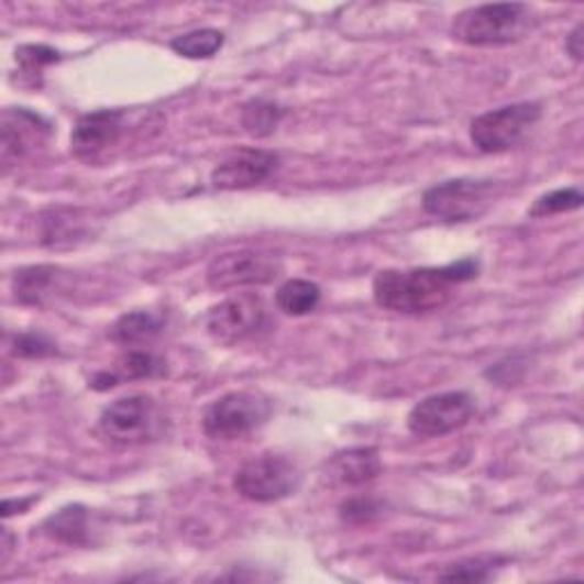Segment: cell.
Instances as JSON below:
<instances>
[{"label": "cell", "instance_id": "7402d4cb", "mask_svg": "<svg viewBox=\"0 0 584 584\" xmlns=\"http://www.w3.org/2000/svg\"><path fill=\"white\" fill-rule=\"evenodd\" d=\"M74 210H51L48 218H44L42 240L48 247H59L67 242L71 244L76 238L82 235V222L76 218Z\"/></svg>", "mask_w": 584, "mask_h": 584}, {"label": "cell", "instance_id": "7c38bea8", "mask_svg": "<svg viewBox=\"0 0 584 584\" xmlns=\"http://www.w3.org/2000/svg\"><path fill=\"white\" fill-rule=\"evenodd\" d=\"M279 167V156L265 148H238L210 174L214 190H250L261 186Z\"/></svg>", "mask_w": 584, "mask_h": 584}, {"label": "cell", "instance_id": "44dd1931", "mask_svg": "<svg viewBox=\"0 0 584 584\" xmlns=\"http://www.w3.org/2000/svg\"><path fill=\"white\" fill-rule=\"evenodd\" d=\"M169 46L174 53H178L183 57L206 59V57H212L224 46V35L214 27H201V30H192V33H186L180 37H174Z\"/></svg>", "mask_w": 584, "mask_h": 584}, {"label": "cell", "instance_id": "3957f363", "mask_svg": "<svg viewBox=\"0 0 584 584\" xmlns=\"http://www.w3.org/2000/svg\"><path fill=\"white\" fill-rule=\"evenodd\" d=\"M165 411L148 395H129L114 399L99 418L101 437L117 448H135L158 441L165 432Z\"/></svg>", "mask_w": 584, "mask_h": 584}, {"label": "cell", "instance_id": "ba28073f", "mask_svg": "<svg viewBox=\"0 0 584 584\" xmlns=\"http://www.w3.org/2000/svg\"><path fill=\"white\" fill-rule=\"evenodd\" d=\"M284 272L282 261L256 250H238L214 256L206 269V282L212 290H235L247 286H267Z\"/></svg>", "mask_w": 584, "mask_h": 584}, {"label": "cell", "instance_id": "cb8c5ba5", "mask_svg": "<svg viewBox=\"0 0 584 584\" xmlns=\"http://www.w3.org/2000/svg\"><path fill=\"white\" fill-rule=\"evenodd\" d=\"M584 197L577 188H562V190H552L535 201L530 208L532 218H550V214H562L582 208Z\"/></svg>", "mask_w": 584, "mask_h": 584}, {"label": "cell", "instance_id": "8fae6325", "mask_svg": "<svg viewBox=\"0 0 584 584\" xmlns=\"http://www.w3.org/2000/svg\"><path fill=\"white\" fill-rule=\"evenodd\" d=\"M51 137L48 121L27 108H8L0 124V161L10 169L30 158Z\"/></svg>", "mask_w": 584, "mask_h": 584}, {"label": "cell", "instance_id": "4316f807", "mask_svg": "<svg viewBox=\"0 0 584 584\" xmlns=\"http://www.w3.org/2000/svg\"><path fill=\"white\" fill-rule=\"evenodd\" d=\"M382 507L373 498H350L341 505V518L348 526H367L379 516Z\"/></svg>", "mask_w": 584, "mask_h": 584}, {"label": "cell", "instance_id": "8992f818", "mask_svg": "<svg viewBox=\"0 0 584 584\" xmlns=\"http://www.w3.org/2000/svg\"><path fill=\"white\" fill-rule=\"evenodd\" d=\"M299 486L301 471L288 456L282 454H263L250 459L233 477V488L238 494L244 500L261 505L282 503L295 496Z\"/></svg>", "mask_w": 584, "mask_h": 584}, {"label": "cell", "instance_id": "277c9868", "mask_svg": "<svg viewBox=\"0 0 584 584\" xmlns=\"http://www.w3.org/2000/svg\"><path fill=\"white\" fill-rule=\"evenodd\" d=\"M272 416V403L261 393L235 390L208 405L203 414V432L212 441H238L256 432Z\"/></svg>", "mask_w": 584, "mask_h": 584}, {"label": "cell", "instance_id": "9a60e30c", "mask_svg": "<svg viewBox=\"0 0 584 584\" xmlns=\"http://www.w3.org/2000/svg\"><path fill=\"white\" fill-rule=\"evenodd\" d=\"M163 331V320L151 311L124 313L110 327V341L121 348H142L156 341Z\"/></svg>", "mask_w": 584, "mask_h": 584}, {"label": "cell", "instance_id": "9c48e42d", "mask_svg": "<svg viewBox=\"0 0 584 584\" xmlns=\"http://www.w3.org/2000/svg\"><path fill=\"white\" fill-rule=\"evenodd\" d=\"M267 327V309L258 295L242 293L220 304L206 313V331L222 345H238L258 335Z\"/></svg>", "mask_w": 584, "mask_h": 584}, {"label": "cell", "instance_id": "f1b7e54d", "mask_svg": "<svg viewBox=\"0 0 584 584\" xmlns=\"http://www.w3.org/2000/svg\"><path fill=\"white\" fill-rule=\"evenodd\" d=\"M33 503H35V498H27V500H5L3 503V516L10 518L12 516V509H16L19 514H23Z\"/></svg>", "mask_w": 584, "mask_h": 584}, {"label": "cell", "instance_id": "e0dca14e", "mask_svg": "<svg viewBox=\"0 0 584 584\" xmlns=\"http://www.w3.org/2000/svg\"><path fill=\"white\" fill-rule=\"evenodd\" d=\"M55 276H57V269L53 265H33V267L19 269L12 282L16 301L27 304V306H42L55 284Z\"/></svg>", "mask_w": 584, "mask_h": 584}, {"label": "cell", "instance_id": "603a6c76", "mask_svg": "<svg viewBox=\"0 0 584 584\" xmlns=\"http://www.w3.org/2000/svg\"><path fill=\"white\" fill-rule=\"evenodd\" d=\"M505 564L500 558H471L448 566L439 577L445 582H486Z\"/></svg>", "mask_w": 584, "mask_h": 584}, {"label": "cell", "instance_id": "4fadbf2b", "mask_svg": "<svg viewBox=\"0 0 584 584\" xmlns=\"http://www.w3.org/2000/svg\"><path fill=\"white\" fill-rule=\"evenodd\" d=\"M124 110H97L82 114L71 133V153L80 161H97L124 133Z\"/></svg>", "mask_w": 584, "mask_h": 584}, {"label": "cell", "instance_id": "ffe728a7", "mask_svg": "<svg viewBox=\"0 0 584 584\" xmlns=\"http://www.w3.org/2000/svg\"><path fill=\"white\" fill-rule=\"evenodd\" d=\"M284 119L282 106L267 99H254L242 108V129L254 137H267L279 129Z\"/></svg>", "mask_w": 584, "mask_h": 584}, {"label": "cell", "instance_id": "5b68a950", "mask_svg": "<svg viewBox=\"0 0 584 584\" xmlns=\"http://www.w3.org/2000/svg\"><path fill=\"white\" fill-rule=\"evenodd\" d=\"M498 192V183L488 178H452L432 186L422 195L425 212L441 222H473L488 210Z\"/></svg>", "mask_w": 584, "mask_h": 584}, {"label": "cell", "instance_id": "2e32d148", "mask_svg": "<svg viewBox=\"0 0 584 584\" xmlns=\"http://www.w3.org/2000/svg\"><path fill=\"white\" fill-rule=\"evenodd\" d=\"M44 535L53 541L67 546H87L89 543V514L82 505H67L53 516H48L42 526Z\"/></svg>", "mask_w": 584, "mask_h": 584}, {"label": "cell", "instance_id": "d4e9b609", "mask_svg": "<svg viewBox=\"0 0 584 584\" xmlns=\"http://www.w3.org/2000/svg\"><path fill=\"white\" fill-rule=\"evenodd\" d=\"M59 63V53L48 46H37V44H27L16 48V65L25 76H40L48 65Z\"/></svg>", "mask_w": 584, "mask_h": 584}, {"label": "cell", "instance_id": "5bb4252c", "mask_svg": "<svg viewBox=\"0 0 584 584\" xmlns=\"http://www.w3.org/2000/svg\"><path fill=\"white\" fill-rule=\"evenodd\" d=\"M382 473V459L375 448H350L331 456L329 477L343 486H361Z\"/></svg>", "mask_w": 584, "mask_h": 584}, {"label": "cell", "instance_id": "83f0119b", "mask_svg": "<svg viewBox=\"0 0 584 584\" xmlns=\"http://www.w3.org/2000/svg\"><path fill=\"white\" fill-rule=\"evenodd\" d=\"M566 53L573 57V63H582V53H584V23H577L571 35L566 37Z\"/></svg>", "mask_w": 584, "mask_h": 584}, {"label": "cell", "instance_id": "7a4b0ae2", "mask_svg": "<svg viewBox=\"0 0 584 584\" xmlns=\"http://www.w3.org/2000/svg\"><path fill=\"white\" fill-rule=\"evenodd\" d=\"M539 19L522 3H491L454 16L450 35L466 46H507L526 40Z\"/></svg>", "mask_w": 584, "mask_h": 584}, {"label": "cell", "instance_id": "d6986e66", "mask_svg": "<svg viewBox=\"0 0 584 584\" xmlns=\"http://www.w3.org/2000/svg\"><path fill=\"white\" fill-rule=\"evenodd\" d=\"M165 373H167V367L161 356L144 352V350H131L114 363L110 375L119 386L121 382L156 379V377H163Z\"/></svg>", "mask_w": 584, "mask_h": 584}, {"label": "cell", "instance_id": "30bf717a", "mask_svg": "<svg viewBox=\"0 0 584 584\" xmlns=\"http://www.w3.org/2000/svg\"><path fill=\"white\" fill-rule=\"evenodd\" d=\"M475 399L464 390L429 395L409 411V432L422 439H437L456 432L475 416Z\"/></svg>", "mask_w": 584, "mask_h": 584}, {"label": "cell", "instance_id": "6da1fadb", "mask_svg": "<svg viewBox=\"0 0 584 584\" xmlns=\"http://www.w3.org/2000/svg\"><path fill=\"white\" fill-rule=\"evenodd\" d=\"M480 263L464 258L445 267L418 269H382L373 282V297L386 311L395 313H429L445 306L454 288L473 282Z\"/></svg>", "mask_w": 584, "mask_h": 584}, {"label": "cell", "instance_id": "52a82bcc", "mask_svg": "<svg viewBox=\"0 0 584 584\" xmlns=\"http://www.w3.org/2000/svg\"><path fill=\"white\" fill-rule=\"evenodd\" d=\"M541 114L543 110L535 101L488 110L471 121V140L482 153H505L528 137Z\"/></svg>", "mask_w": 584, "mask_h": 584}, {"label": "cell", "instance_id": "ac0fdd59", "mask_svg": "<svg viewBox=\"0 0 584 584\" xmlns=\"http://www.w3.org/2000/svg\"><path fill=\"white\" fill-rule=\"evenodd\" d=\"M322 299V290L318 284L306 279H290L279 290H276V306L286 316H309L318 309Z\"/></svg>", "mask_w": 584, "mask_h": 584}, {"label": "cell", "instance_id": "484cf974", "mask_svg": "<svg viewBox=\"0 0 584 584\" xmlns=\"http://www.w3.org/2000/svg\"><path fill=\"white\" fill-rule=\"evenodd\" d=\"M12 352L21 359H48L57 354V348L44 333H21L14 338Z\"/></svg>", "mask_w": 584, "mask_h": 584}]
</instances>
